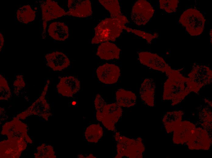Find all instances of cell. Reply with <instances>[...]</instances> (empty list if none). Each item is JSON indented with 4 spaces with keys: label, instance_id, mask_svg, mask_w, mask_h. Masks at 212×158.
<instances>
[{
    "label": "cell",
    "instance_id": "6da1fadb",
    "mask_svg": "<svg viewBox=\"0 0 212 158\" xmlns=\"http://www.w3.org/2000/svg\"><path fill=\"white\" fill-rule=\"evenodd\" d=\"M182 70H174L164 84L163 99L171 100L172 106L180 103L191 92L199 91L194 84L181 73Z\"/></svg>",
    "mask_w": 212,
    "mask_h": 158
},
{
    "label": "cell",
    "instance_id": "7a4b0ae2",
    "mask_svg": "<svg viewBox=\"0 0 212 158\" xmlns=\"http://www.w3.org/2000/svg\"><path fill=\"white\" fill-rule=\"evenodd\" d=\"M129 22L121 21L112 18H106L101 21L95 27V34L92 44H97L108 41H114L119 37L123 29L129 32L130 28L125 26Z\"/></svg>",
    "mask_w": 212,
    "mask_h": 158
},
{
    "label": "cell",
    "instance_id": "3957f363",
    "mask_svg": "<svg viewBox=\"0 0 212 158\" xmlns=\"http://www.w3.org/2000/svg\"><path fill=\"white\" fill-rule=\"evenodd\" d=\"M115 138L117 142V154L115 158L143 157L145 147L141 138L138 137L136 139H130L121 135L118 132L116 133Z\"/></svg>",
    "mask_w": 212,
    "mask_h": 158
},
{
    "label": "cell",
    "instance_id": "277c9868",
    "mask_svg": "<svg viewBox=\"0 0 212 158\" xmlns=\"http://www.w3.org/2000/svg\"><path fill=\"white\" fill-rule=\"evenodd\" d=\"M206 20L198 10L193 8L185 11L181 15L179 22L191 36H197L203 32Z\"/></svg>",
    "mask_w": 212,
    "mask_h": 158
},
{
    "label": "cell",
    "instance_id": "5b68a950",
    "mask_svg": "<svg viewBox=\"0 0 212 158\" xmlns=\"http://www.w3.org/2000/svg\"><path fill=\"white\" fill-rule=\"evenodd\" d=\"M122 112L121 107L116 103L106 104L101 111H97L96 118L108 129L114 131Z\"/></svg>",
    "mask_w": 212,
    "mask_h": 158
},
{
    "label": "cell",
    "instance_id": "8992f818",
    "mask_svg": "<svg viewBox=\"0 0 212 158\" xmlns=\"http://www.w3.org/2000/svg\"><path fill=\"white\" fill-rule=\"evenodd\" d=\"M41 10L43 29L42 37H46L47 22L65 15L67 12L60 7L56 2L51 0H41L39 1Z\"/></svg>",
    "mask_w": 212,
    "mask_h": 158
},
{
    "label": "cell",
    "instance_id": "52a82bcc",
    "mask_svg": "<svg viewBox=\"0 0 212 158\" xmlns=\"http://www.w3.org/2000/svg\"><path fill=\"white\" fill-rule=\"evenodd\" d=\"M49 82L48 80L40 97L27 109L17 115V118H23L31 115L48 118L51 115L49 105L45 99Z\"/></svg>",
    "mask_w": 212,
    "mask_h": 158
},
{
    "label": "cell",
    "instance_id": "ba28073f",
    "mask_svg": "<svg viewBox=\"0 0 212 158\" xmlns=\"http://www.w3.org/2000/svg\"><path fill=\"white\" fill-rule=\"evenodd\" d=\"M154 10L150 4L145 0L136 1L132 8L131 18L138 26L146 24L152 17Z\"/></svg>",
    "mask_w": 212,
    "mask_h": 158
},
{
    "label": "cell",
    "instance_id": "9c48e42d",
    "mask_svg": "<svg viewBox=\"0 0 212 158\" xmlns=\"http://www.w3.org/2000/svg\"><path fill=\"white\" fill-rule=\"evenodd\" d=\"M140 63L153 69L165 73L168 76L174 70L161 57L148 52H141L138 54Z\"/></svg>",
    "mask_w": 212,
    "mask_h": 158
},
{
    "label": "cell",
    "instance_id": "30bf717a",
    "mask_svg": "<svg viewBox=\"0 0 212 158\" xmlns=\"http://www.w3.org/2000/svg\"><path fill=\"white\" fill-rule=\"evenodd\" d=\"M188 78L193 82L199 91L203 87L212 82L211 69L205 65L193 64L192 69L188 74Z\"/></svg>",
    "mask_w": 212,
    "mask_h": 158
},
{
    "label": "cell",
    "instance_id": "8fae6325",
    "mask_svg": "<svg viewBox=\"0 0 212 158\" xmlns=\"http://www.w3.org/2000/svg\"><path fill=\"white\" fill-rule=\"evenodd\" d=\"M211 143L208 133L201 128L195 129L187 144L191 150H208Z\"/></svg>",
    "mask_w": 212,
    "mask_h": 158
},
{
    "label": "cell",
    "instance_id": "7c38bea8",
    "mask_svg": "<svg viewBox=\"0 0 212 158\" xmlns=\"http://www.w3.org/2000/svg\"><path fill=\"white\" fill-rule=\"evenodd\" d=\"M96 73L99 80L101 82L106 84H112L118 81L120 70L117 65L107 63L99 66Z\"/></svg>",
    "mask_w": 212,
    "mask_h": 158
},
{
    "label": "cell",
    "instance_id": "4fadbf2b",
    "mask_svg": "<svg viewBox=\"0 0 212 158\" xmlns=\"http://www.w3.org/2000/svg\"><path fill=\"white\" fill-rule=\"evenodd\" d=\"M68 11L67 15L85 18L92 14L91 3L90 0H69L68 2Z\"/></svg>",
    "mask_w": 212,
    "mask_h": 158
},
{
    "label": "cell",
    "instance_id": "5bb4252c",
    "mask_svg": "<svg viewBox=\"0 0 212 158\" xmlns=\"http://www.w3.org/2000/svg\"><path fill=\"white\" fill-rule=\"evenodd\" d=\"M196 129L193 123L188 121H181L174 131L173 141L177 144H183L189 139Z\"/></svg>",
    "mask_w": 212,
    "mask_h": 158
},
{
    "label": "cell",
    "instance_id": "9a60e30c",
    "mask_svg": "<svg viewBox=\"0 0 212 158\" xmlns=\"http://www.w3.org/2000/svg\"><path fill=\"white\" fill-rule=\"evenodd\" d=\"M80 86L77 78L69 76L61 77L56 87L59 93L64 96L71 97L78 91Z\"/></svg>",
    "mask_w": 212,
    "mask_h": 158
},
{
    "label": "cell",
    "instance_id": "2e32d148",
    "mask_svg": "<svg viewBox=\"0 0 212 158\" xmlns=\"http://www.w3.org/2000/svg\"><path fill=\"white\" fill-rule=\"evenodd\" d=\"M47 66L55 71H60L70 64V61L64 53L56 51L47 54L45 56Z\"/></svg>",
    "mask_w": 212,
    "mask_h": 158
},
{
    "label": "cell",
    "instance_id": "e0dca14e",
    "mask_svg": "<svg viewBox=\"0 0 212 158\" xmlns=\"http://www.w3.org/2000/svg\"><path fill=\"white\" fill-rule=\"evenodd\" d=\"M155 85L153 79H145L141 84L140 89V97L144 103L149 106L154 105Z\"/></svg>",
    "mask_w": 212,
    "mask_h": 158
},
{
    "label": "cell",
    "instance_id": "ac0fdd59",
    "mask_svg": "<svg viewBox=\"0 0 212 158\" xmlns=\"http://www.w3.org/2000/svg\"><path fill=\"white\" fill-rule=\"evenodd\" d=\"M121 50L115 44L108 41L101 43L98 47L97 55L101 59H118Z\"/></svg>",
    "mask_w": 212,
    "mask_h": 158
},
{
    "label": "cell",
    "instance_id": "d6986e66",
    "mask_svg": "<svg viewBox=\"0 0 212 158\" xmlns=\"http://www.w3.org/2000/svg\"><path fill=\"white\" fill-rule=\"evenodd\" d=\"M184 112L182 111L167 112L164 115L162 122L168 133L174 131L182 121Z\"/></svg>",
    "mask_w": 212,
    "mask_h": 158
},
{
    "label": "cell",
    "instance_id": "ffe728a7",
    "mask_svg": "<svg viewBox=\"0 0 212 158\" xmlns=\"http://www.w3.org/2000/svg\"><path fill=\"white\" fill-rule=\"evenodd\" d=\"M48 32L53 39L58 41H64L69 36V30L67 26L63 22H54L49 26Z\"/></svg>",
    "mask_w": 212,
    "mask_h": 158
},
{
    "label": "cell",
    "instance_id": "44dd1931",
    "mask_svg": "<svg viewBox=\"0 0 212 158\" xmlns=\"http://www.w3.org/2000/svg\"><path fill=\"white\" fill-rule=\"evenodd\" d=\"M116 103L120 107H129L135 104L136 97L133 92L120 89L116 92Z\"/></svg>",
    "mask_w": 212,
    "mask_h": 158
},
{
    "label": "cell",
    "instance_id": "7402d4cb",
    "mask_svg": "<svg viewBox=\"0 0 212 158\" xmlns=\"http://www.w3.org/2000/svg\"><path fill=\"white\" fill-rule=\"evenodd\" d=\"M37 11L30 5H25L17 11L16 16L18 20L23 24H27L34 21L36 17Z\"/></svg>",
    "mask_w": 212,
    "mask_h": 158
},
{
    "label": "cell",
    "instance_id": "603a6c76",
    "mask_svg": "<svg viewBox=\"0 0 212 158\" xmlns=\"http://www.w3.org/2000/svg\"><path fill=\"white\" fill-rule=\"evenodd\" d=\"M99 2L110 13L111 18L120 19L123 16L117 0H100Z\"/></svg>",
    "mask_w": 212,
    "mask_h": 158
},
{
    "label": "cell",
    "instance_id": "cb8c5ba5",
    "mask_svg": "<svg viewBox=\"0 0 212 158\" xmlns=\"http://www.w3.org/2000/svg\"><path fill=\"white\" fill-rule=\"evenodd\" d=\"M85 134V138L88 142L96 143L102 137L103 129L99 125L92 124L87 128Z\"/></svg>",
    "mask_w": 212,
    "mask_h": 158
},
{
    "label": "cell",
    "instance_id": "d4e9b609",
    "mask_svg": "<svg viewBox=\"0 0 212 158\" xmlns=\"http://www.w3.org/2000/svg\"><path fill=\"white\" fill-rule=\"evenodd\" d=\"M209 107L205 106L199 112V117L201 125L208 133L212 128V115Z\"/></svg>",
    "mask_w": 212,
    "mask_h": 158
},
{
    "label": "cell",
    "instance_id": "484cf974",
    "mask_svg": "<svg viewBox=\"0 0 212 158\" xmlns=\"http://www.w3.org/2000/svg\"><path fill=\"white\" fill-rule=\"evenodd\" d=\"M0 92L1 100H7L11 96V92L6 79L0 75Z\"/></svg>",
    "mask_w": 212,
    "mask_h": 158
},
{
    "label": "cell",
    "instance_id": "4316f807",
    "mask_svg": "<svg viewBox=\"0 0 212 158\" xmlns=\"http://www.w3.org/2000/svg\"><path fill=\"white\" fill-rule=\"evenodd\" d=\"M159 6L161 9L168 13H171L176 12L179 3L178 0H160Z\"/></svg>",
    "mask_w": 212,
    "mask_h": 158
},
{
    "label": "cell",
    "instance_id": "83f0119b",
    "mask_svg": "<svg viewBox=\"0 0 212 158\" xmlns=\"http://www.w3.org/2000/svg\"><path fill=\"white\" fill-rule=\"evenodd\" d=\"M25 86V83L23 76L18 75L13 83L14 91L15 94L19 92Z\"/></svg>",
    "mask_w": 212,
    "mask_h": 158
},
{
    "label": "cell",
    "instance_id": "f1b7e54d",
    "mask_svg": "<svg viewBox=\"0 0 212 158\" xmlns=\"http://www.w3.org/2000/svg\"><path fill=\"white\" fill-rule=\"evenodd\" d=\"M94 104L97 111H101L106 103L101 96L97 94L94 100Z\"/></svg>",
    "mask_w": 212,
    "mask_h": 158
},
{
    "label": "cell",
    "instance_id": "f546056e",
    "mask_svg": "<svg viewBox=\"0 0 212 158\" xmlns=\"http://www.w3.org/2000/svg\"><path fill=\"white\" fill-rule=\"evenodd\" d=\"M0 51L2 50L4 45V38L3 35L2 33H0Z\"/></svg>",
    "mask_w": 212,
    "mask_h": 158
},
{
    "label": "cell",
    "instance_id": "4dcf8cb0",
    "mask_svg": "<svg viewBox=\"0 0 212 158\" xmlns=\"http://www.w3.org/2000/svg\"><path fill=\"white\" fill-rule=\"evenodd\" d=\"M204 100L205 102L206 103L208 104L210 106V107H211V106H212L211 101H209L208 99H207L206 98Z\"/></svg>",
    "mask_w": 212,
    "mask_h": 158
},
{
    "label": "cell",
    "instance_id": "1f68e13d",
    "mask_svg": "<svg viewBox=\"0 0 212 158\" xmlns=\"http://www.w3.org/2000/svg\"><path fill=\"white\" fill-rule=\"evenodd\" d=\"M210 42L212 43V29H210L209 33Z\"/></svg>",
    "mask_w": 212,
    "mask_h": 158
}]
</instances>
